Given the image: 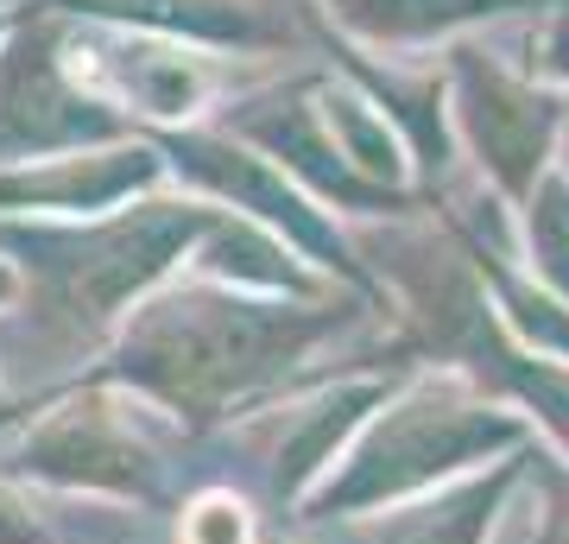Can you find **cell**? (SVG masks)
<instances>
[{
  "instance_id": "cell-7",
  "label": "cell",
  "mask_w": 569,
  "mask_h": 544,
  "mask_svg": "<svg viewBox=\"0 0 569 544\" xmlns=\"http://www.w3.org/2000/svg\"><path fill=\"white\" fill-rule=\"evenodd\" d=\"M20 304H26V279H20V266L0 254V317H7V310H20Z\"/></svg>"
},
{
  "instance_id": "cell-3",
  "label": "cell",
  "mask_w": 569,
  "mask_h": 544,
  "mask_svg": "<svg viewBox=\"0 0 569 544\" xmlns=\"http://www.w3.org/2000/svg\"><path fill=\"white\" fill-rule=\"evenodd\" d=\"M152 418L159 412L121 386L63 380L20 412L0 405V475L63 501L159 506L164 449L152 437Z\"/></svg>"
},
{
  "instance_id": "cell-2",
  "label": "cell",
  "mask_w": 569,
  "mask_h": 544,
  "mask_svg": "<svg viewBox=\"0 0 569 544\" xmlns=\"http://www.w3.org/2000/svg\"><path fill=\"white\" fill-rule=\"evenodd\" d=\"M216 222L222 216L203 209V202H164V197H140L114 216H89V222L0 216V254L20 266L26 304L58 336L89 343L102 355L108 336L159 285H171L178 260H190Z\"/></svg>"
},
{
  "instance_id": "cell-4",
  "label": "cell",
  "mask_w": 569,
  "mask_h": 544,
  "mask_svg": "<svg viewBox=\"0 0 569 544\" xmlns=\"http://www.w3.org/2000/svg\"><path fill=\"white\" fill-rule=\"evenodd\" d=\"M164 178L159 146L121 140V146H89L39 165H7L0 171V216H44V222H89L114 216L127 202L152 197Z\"/></svg>"
},
{
  "instance_id": "cell-5",
  "label": "cell",
  "mask_w": 569,
  "mask_h": 544,
  "mask_svg": "<svg viewBox=\"0 0 569 544\" xmlns=\"http://www.w3.org/2000/svg\"><path fill=\"white\" fill-rule=\"evenodd\" d=\"M178 544H260L253 506L241 494H228V487H203L178 513Z\"/></svg>"
},
{
  "instance_id": "cell-8",
  "label": "cell",
  "mask_w": 569,
  "mask_h": 544,
  "mask_svg": "<svg viewBox=\"0 0 569 544\" xmlns=\"http://www.w3.org/2000/svg\"><path fill=\"white\" fill-rule=\"evenodd\" d=\"M0 374H7V362H0ZM0 405H7V380H0Z\"/></svg>"
},
{
  "instance_id": "cell-6",
  "label": "cell",
  "mask_w": 569,
  "mask_h": 544,
  "mask_svg": "<svg viewBox=\"0 0 569 544\" xmlns=\"http://www.w3.org/2000/svg\"><path fill=\"white\" fill-rule=\"evenodd\" d=\"M0 544H70V532L44 513L32 487L0 475Z\"/></svg>"
},
{
  "instance_id": "cell-1",
  "label": "cell",
  "mask_w": 569,
  "mask_h": 544,
  "mask_svg": "<svg viewBox=\"0 0 569 544\" xmlns=\"http://www.w3.org/2000/svg\"><path fill=\"white\" fill-rule=\"evenodd\" d=\"M329 317H305L291 304H247L228 285L171 279L108 336L96 367L77 380H102L178 424H216L266 380H279Z\"/></svg>"
}]
</instances>
